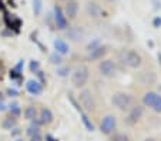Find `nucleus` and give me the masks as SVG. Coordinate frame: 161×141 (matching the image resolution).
Listing matches in <instances>:
<instances>
[{
	"label": "nucleus",
	"instance_id": "f257e3e1",
	"mask_svg": "<svg viewBox=\"0 0 161 141\" xmlns=\"http://www.w3.org/2000/svg\"><path fill=\"white\" fill-rule=\"evenodd\" d=\"M111 104L120 111H127L133 107L134 104V97L128 93H116L111 97Z\"/></svg>",
	"mask_w": 161,
	"mask_h": 141
},
{
	"label": "nucleus",
	"instance_id": "f03ea898",
	"mask_svg": "<svg viewBox=\"0 0 161 141\" xmlns=\"http://www.w3.org/2000/svg\"><path fill=\"white\" fill-rule=\"evenodd\" d=\"M120 58H121V62L130 68H138L141 66V63H143L141 56L137 52H134V50H123V52L120 53Z\"/></svg>",
	"mask_w": 161,
	"mask_h": 141
},
{
	"label": "nucleus",
	"instance_id": "7ed1b4c3",
	"mask_svg": "<svg viewBox=\"0 0 161 141\" xmlns=\"http://www.w3.org/2000/svg\"><path fill=\"white\" fill-rule=\"evenodd\" d=\"M88 77H90V71L86 66H80L71 74V84H73L76 89L80 87H84L88 81Z\"/></svg>",
	"mask_w": 161,
	"mask_h": 141
},
{
	"label": "nucleus",
	"instance_id": "20e7f679",
	"mask_svg": "<svg viewBox=\"0 0 161 141\" xmlns=\"http://www.w3.org/2000/svg\"><path fill=\"white\" fill-rule=\"evenodd\" d=\"M79 101H80V106L84 111L87 113H91V111L96 110V100L93 97L90 90H83L79 95Z\"/></svg>",
	"mask_w": 161,
	"mask_h": 141
},
{
	"label": "nucleus",
	"instance_id": "39448f33",
	"mask_svg": "<svg viewBox=\"0 0 161 141\" xmlns=\"http://www.w3.org/2000/svg\"><path fill=\"white\" fill-rule=\"evenodd\" d=\"M143 114H144L143 106H133V107L128 110V114H127V117H125V124H127V126H136L141 120Z\"/></svg>",
	"mask_w": 161,
	"mask_h": 141
},
{
	"label": "nucleus",
	"instance_id": "423d86ee",
	"mask_svg": "<svg viewBox=\"0 0 161 141\" xmlns=\"http://www.w3.org/2000/svg\"><path fill=\"white\" fill-rule=\"evenodd\" d=\"M117 127V118L114 116H106L100 124V131L104 135H110Z\"/></svg>",
	"mask_w": 161,
	"mask_h": 141
},
{
	"label": "nucleus",
	"instance_id": "0eeeda50",
	"mask_svg": "<svg viewBox=\"0 0 161 141\" xmlns=\"http://www.w3.org/2000/svg\"><path fill=\"white\" fill-rule=\"evenodd\" d=\"M98 71H100L101 76L110 79V77L116 76L117 67H116V64L113 63V60H103V62L98 64Z\"/></svg>",
	"mask_w": 161,
	"mask_h": 141
},
{
	"label": "nucleus",
	"instance_id": "6e6552de",
	"mask_svg": "<svg viewBox=\"0 0 161 141\" xmlns=\"http://www.w3.org/2000/svg\"><path fill=\"white\" fill-rule=\"evenodd\" d=\"M53 16H54V23H56V27L58 30H66L69 27V20L67 17L64 16V12L61 10V7L54 6L53 9Z\"/></svg>",
	"mask_w": 161,
	"mask_h": 141
},
{
	"label": "nucleus",
	"instance_id": "1a4fd4ad",
	"mask_svg": "<svg viewBox=\"0 0 161 141\" xmlns=\"http://www.w3.org/2000/svg\"><path fill=\"white\" fill-rule=\"evenodd\" d=\"M77 13H79V3L76 0H70V2H66V7H64V16L67 17V20H74L77 17Z\"/></svg>",
	"mask_w": 161,
	"mask_h": 141
},
{
	"label": "nucleus",
	"instance_id": "9d476101",
	"mask_svg": "<svg viewBox=\"0 0 161 141\" xmlns=\"http://www.w3.org/2000/svg\"><path fill=\"white\" fill-rule=\"evenodd\" d=\"M106 53H107V49L100 44V46H97V47L90 50V53H88V56H87V60L88 62H97V60H101V58L106 56Z\"/></svg>",
	"mask_w": 161,
	"mask_h": 141
},
{
	"label": "nucleus",
	"instance_id": "9b49d317",
	"mask_svg": "<svg viewBox=\"0 0 161 141\" xmlns=\"http://www.w3.org/2000/svg\"><path fill=\"white\" fill-rule=\"evenodd\" d=\"M160 97L161 95L158 94V93H155V91L146 93V94L143 95V106H146V107H148V108H151L153 110V107L157 104V101L160 100Z\"/></svg>",
	"mask_w": 161,
	"mask_h": 141
},
{
	"label": "nucleus",
	"instance_id": "f8f14e48",
	"mask_svg": "<svg viewBox=\"0 0 161 141\" xmlns=\"http://www.w3.org/2000/svg\"><path fill=\"white\" fill-rule=\"evenodd\" d=\"M86 12H87V14L93 19L101 17V14H103V9H101L96 2H88V3L86 4Z\"/></svg>",
	"mask_w": 161,
	"mask_h": 141
},
{
	"label": "nucleus",
	"instance_id": "ddd939ff",
	"mask_svg": "<svg viewBox=\"0 0 161 141\" xmlns=\"http://www.w3.org/2000/svg\"><path fill=\"white\" fill-rule=\"evenodd\" d=\"M26 90L33 95H40L43 93V86H42V83H39L36 80H29L27 83H26Z\"/></svg>",
	"mask_w": 161,
	"mask_h": 141
},
{
	"label": "nucleus",
	"instance_id": "4468645a",
	"mask_svg": "<svg viewBox=\"0 0 161 141\" xmlns=\"http://www.w3.org/2000/svg\"><path fill=\"white\" fill-rule=\"evenodd\" d=\"M53 44H54L56 53H58L60 56H66V54H69V53H70V46H69V44H67L63 39H56Z\"/></svg>",
	"mask_w": 161,
	"mask_h": 141
},
{
	"label": "nucleus",
	"instance_id": "2eb2a0df",
	"mask_svg": "<svg viewBox=\"0 0 161 141\" xmlns=\"http://www.w3.org/2000/svg\"><path fill=\"white\" fill-rule=\"evenodd\" d=\"M39 120H40V123H42V124H52L53 120H54L52 110H49V108L43 107L42 110H40V117H39Z\"/></svg>",
	"mask_w": 161,
	"mask_h": 141
},
{
	"label": "nucleus",
	"instance_id": "dca6fc26",
	"mask_svg": "<svg viewBox=\"0 0 161 141\" xmlns=\"http://www.w3.org/2000/svg\"><path fill=\"white\" fill-rule=\"evenodd\" d=\"M25 118L29 120V121H33V120L37 118V110L33 106H29V107L25 108Z\"/></svg>",
	"mask_w": 161,
	"mask_h": 141
},
{
	"label": "nucleus",
	"instance_id": "f3484780",
	"mask_svg": "<svg viewBox=\"0 0 161 141\" xmlns=\"http://www.w3.org/2000/svg\"><path fill=\"white\" fill-rule=\"evenodd\" d=\"M16 124H17V120L14 118V117H7V118L3 120V123H2V127H3L4 130H13L16 127Z\"/></svg>",
	"mask_w": 161,
	"mask_h": 141
},
{
	"label": "nucleus",
	"instance_id": "a211bd4d",
	"mask_svg": "<svg viewBox=\"0 0 161 141\" xmlns=\"http://www.w3.org/2000/svg\"><path fill=\"white\" fill-rule=\"evenodd\" d=\"M80 117H81V121H83V124H84L86 128H87L88 131H94V124L91 123V120L88 118L87 114L81 113V114H80Z\"/></svg>",
	"mask_w": 161,
	"mask_h": 141
},
{
	"label": "nucleus",
	"instance_id": "6ab92c4d",
	"mask_svg": "<svg viewBox=\"0 0 161 141\" xmlns=\"http://www.w3.org/2000/svg\"><path fill=\"white\" fill-rule=\"evenodd\" d=\"M43 9V2L42 0H33V12L34 16H39Z\"/></svg>",
	"mask_w": 161,
	"mask_h": 141
},
{
	"label": "nucleus",
	"instance_id": "aec40b11",
	"mask_svg": "<svg viewBox=\"0 0 161 141\" xmlns=\"http://www.w3.org/2000/svg\"><path fill=\"white\" fill-rule=\"evenodd\" d=\"M61 62H63V58H61V56L58 54V53H53V54L50 56V63H52V64L60 66Z\"/></svg>",
	"mask_w": 161,
	"mask_h": 141
},
{
	"label": "nucleus",
	"instance_id": "412c9836",
	"mask_svg": "<svg viewBox=\"0 0 161 141\" xmlns=\"http://www.w3.org/2000/svg\"><path fill=\"white\" fill-rule=\"evenodd\" d=\"M111 141H130V138L124 133H117V134H114L111 137Z\"/></svg>",
	"mask_w": 161,
	"mask_h": 141
},
{
	"label": "nucleus",
	"instance_id": "4be33fe9",
	"mask_svg": "<svg viewBox=\"0 0 161 141\" xmlns=\"http://www.w3.org/2000/svg\"><path fill=\"white\" fill-rule=\"evenodd\" d=\"M10 114H12V117H14V118H17V117L21 114L20 107H19L17 104H12V106H10Z\"/></svg>",
	"mask_w": 161,
	"mask_h": 141
},
{
	"label": "nucleus",
	"instance_id": "5701e85b",
	"mask_svg": "<svg viewBox=\"0 0 161 141\" xmlns=\"http://www.w3.org/2000/svg\"><path fill=\"white\" fill-rule=\"evenodd\" d=\"M69 73H70V67H58L57 71H56V74L58 77H63V79L69 76Z\"/></svg>",
	"mask_w": 161,
	"mask_h": 141
},
{
	"label": "nucleus",
	"instance_id": "b1692460",
	"mask_svg": "<svg viewBox=\"0 0 161 141\" xmlns=\"http://www.w3.org/2000/svg\"><path fill=\"white\" fill-rule=\"evenodd\" d=\"M36 134H40V128H39V126H33V124H31L27 128V135L31 137V135H36Z\"/></svg>",
	"mask_w": 161,
	"mask_h": 141
},
{
	"label": "nucleus",
	"instance_id": "393cba45",
	"mask_svg": "<svg viewBox=\"0 0 161 141\" xmlns=\"http://www.w3.org/2000/svg\"><path fill=\"white\" fill-rule=\"evenodd\" d=\"M69 34H70V37L73 40H76V41L77 40H81V37H83V33L79 30V29H76V33H74V31H69Z\"/></svg>",
	"mask_w": 161,
	"mask_h": 141
},
{
	"label": "nucleus",
	"instance_id": "a878e982",
	"mask_svg": "<svg viewBox=\"0 0 161 141\" xmlns=\"http://www.w3.org/2000/svg\"><path fill=\"white\" fill-rule=\"evenodd\" d=\"M30 71H33V73H39V71H40V64H39V62H37V60H31Z\"/></svg>",
	"mask_w": 161,
	"mask_h": 141
},
{
	"label": "nucleus",
	"instance_id": "bb28decb",
	"mask_svg": "<svg viewBox=\"0 0 161 141\" xmlns=\"http://www.w3.org/2000/svg\"><path fill=\"white\" fill-rule=\"evenodd\" d=\"M69 100H70V101H71V104H73L74 107H76V110L79 111L80 114H81V113H83V108L80 107V104H79V103L76 101V98H74V97H73V95H71V94H69Z\"/></svg>",
	"mask_w": 161,
	"mask_h": 141
},
{
	"label": "nucleus",
	"instance_id": "cd10ccee",
	"mask_svg": "<svg viewBox=\"0 0 161 141\" xmlns=\"http://www.w3.org/2000/svg\"><path fill=\"white\" fill-rule=\"evenodd\" d=\"M153 110H154L155 113H160V114H161V97H160V100L157 101V104L153 107Z\"/></svg>",
	"mask_w": 161,
	"mask_h": 141
},
{
	"label": "nucleus",
	"instance_id": "c85d7f7f",
	"mask_svg": "<svg viewBox=\"0 0 161 141\" xmlns=\"http://www.w3.org/2000/svg\"><path fill=\"white\" fill-rule=\"evenodd\" d=\"M30 141H43V137L40 134H36V135H31L30 137Z\"/></svg>",
	"mask_w": 161,
	"mask_h": 141
},
{
	"label": "nucleus",
	"instance_id": "c756f323",
	"mask_svg": "<svg viewBox=\"0 0 161 141\" xmlns=\"http://www.w3.org/2000/svg\"><path fill=\"white\" fill-rule=\"evenodd\" d=\"M7 94L12 95V97H16V95H17V91H16V90H12V89H10L9 91H7Z\"/></svg>",
	"mask_w": 161,
	"mask_h": 141
},
{
	"label": "nucleus",
	"instance_id": "7c9ffc66",
	"mask_svg": "<svg viewBox=\"0 0 161 141\" xmlns=\"http://www.w3.org/2000/svg\"><path fill=\"white\" fill-rule=\"evenodd\" d=\"M154 26H155V27H158V26H161V19H160V17H157V19H155V20H154Z\"/></svg>",
	"mask_w": 161,
	"mask_h": 141
},
{
	"label": "nucleus",
	"instance_id": "2f4dec72",
	"mask_svg": "<svg viewBox=\"0 0 161 141\" xmlns=\"http://www.w3.org/2000/svg\"><path fill=\"white\" fill-rule=\"evenodd\" d=\"M6 110V106H4L3 101H0V111H4Z\"/></svg>",
	"mask_w": 161,
	"mask_h": 141
},
{
	"label": "nucleus",
	"instance_id": "473e14b6",
	"mask_svg": "<svg viewBox=\"0 0 161 141\" xmlns=\"http://www.w3.org/2000/svg\"><path fill=\"white\" fill-rule=\"evenodd\" d=\"M46 140H49V141H57L56 138H53L52 135H47V137H46Z\"/></svg>",
	"mask_w": 161,
	"mask_h": 141
},
{
	"label": "nucleus",
	"instance_id": "72a5a7b5",
	"mask_svg": "<svg viewBox=\"0 0 161 141\" xmlns=\"http://www.w3.org/2000/svg\"><path fill=\"white\" fill-rule=\"evenodd\" d=\"M144 141H155V140H154V138H146Z\"/></svg>",
	"mask_w": 161,
	"mask_h": 141
},
{
	"label": "nucleus",
	"instance_id": "f704fd0d",
	"mask_svg": "<svg viewBox=\"0 0 161 141\" xmlns=\"http://www.w3.org/2000/svg\"><path fill=\"white\" fill-rule=\"evenodd\" d=\"M158 93H160V94H161V84H160V86H158Z\"/></svg>",
	"mask_w": 161,
	"mask_h": 141
},
{
	"label": "nucleus",
	"instance_id": "c9c22d12",
	"mask_svg": "<svg viewBox=\"0 0 161 141\" xmlns=\"http://www.w3.org/2000/svg\"><path fill=\"white\" fill-rule=\"evenodd\" d=\"M158 60H161V53H158ZM161 63V62H160Z\"/></svg>",
	"mask_w": 161,
	"mask_h": 141
},
{
	"label": "nucleus",
	"instance_id": "e433bc0d",
	"mask_svg": "<svg viewBox=\"0 0 161 141\" xmlns=\"http://www.w3.org/2000/svg\"><path fill=\"white\" fill-rule=\"evenodd\" d=\"M16 141H23V140H20V138H19V140H16Z\"/></svg>",
	"mask_w": 161,
	"mask_h": 141
},
{
	"label": "nucleus",
	"instance_id": "4c0bfd02",
	"mask_svg": "<svg viewBox=\"0 0 161 141\" xmlns=\"http://www.w3.org/2000/svg\"><path fill=\"white\" fill-rule=\"evenodd\" d=\"M107 2H114V0H107Z\"/></svg>",
	"mask_w": 161,
	"mask_h": 141
},
{
	"label": "nucleus",
	"instance_id": "58836bf2",
	"mask_svg": "<svg viewBox=\"0 0 161 141\" xmlns=\"http://www.w3.org/2000/svg\"><path fill=\"white\" fill-rule=\"evenodd\" d=\"M64 2H70V0H64Z\"/></svg>",
	"mask_w": 161,
	"mask_h": 141
}]
</instances>
